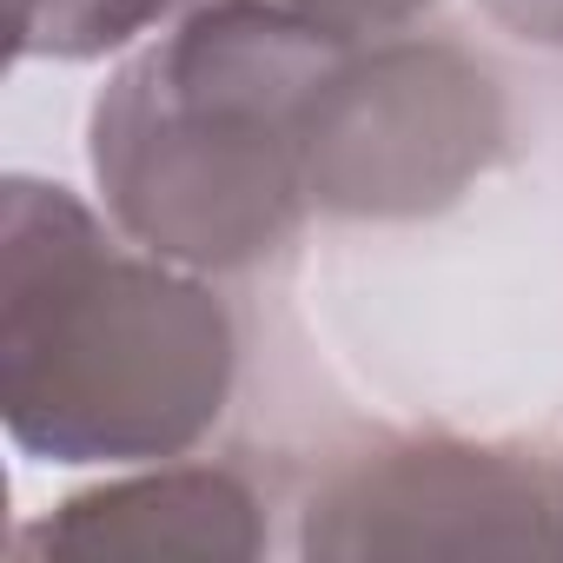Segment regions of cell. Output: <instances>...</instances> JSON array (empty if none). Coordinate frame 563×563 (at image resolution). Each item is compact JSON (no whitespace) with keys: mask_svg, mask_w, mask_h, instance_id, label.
I'll return each instance as SVG.
<instances>
[{"mask_svg":"<svg viewBox=\"0 0 563 563\" xmlns=\"http://www.w3.org/2000/svg\"><path fill=\"white\" fill-rule=\"evenodd\" d=\"M239 332L199 272L34 173L0 186V424L41 464H166L232 405Z\"/></svg>","mask_w":563,"mask_h":563,"instance_id":"6da1fadb","label":"cell"},{"mask_svg":"<svg viewBox=\"0 0 563 563\" xmlns=\"http://www.w3.org/2000/svg\"><path fill=\"white\" fill-rule=\"evenodd\" d=\"M352 47L278 0L179 8L173 34L140 47L87 113L107 219L186 272H245L278 252L312 206L306 113Z\"/></svg>","mask_w":563,"mask_h":563,"instance_id":"7a4b0ae2","label":"cell"},{"mask_svg":"<svg viewBox=\"0 0 563 563\" xmlns=\"http://www.w3.org/2000/svg\"><path fill=\"white\" fill-rule=\"evenodd\" d=\"M504 153V93L484 60L444 41H358L306 113L299 166L319 212H444Z\"/></svg>","mask_w":563,"mask_h":563,"instance_id":"3957f363","label":"cell"},{"mask_svg":"<svg viewBox=\"0 0 563 563\" xmlns=\"http://www.w3.org/2000/svg\"><path fill=\"white\" fill-rule=\"evenodd\" d=\"M312 563L385 556H563V471L471 438H398L345 457L312 497Z\"/></svg>","mask_w":563,"mask_h":563,"instance_id":"277c9868","label":"cell"},{"mask_svg":"<svg viewBox=\"0 0 563 563\" xmlns=\"http://www.w3.org/2000/svg\"><path fill=\"white\" fill-rule=\"evenodd\" d=\"M21 563L54 556H265V510L252 484L225 464H153L60 497L41 523L14 537Z\"/></svg>","mask_w":563,"mask_h":563,"instance_id":"5b68a950","label":"cell"},{"mask_svg":"<svg viewBox=\"0 0 563 563\" xmlns=\"http://www.w3.org/2000/svg\"><path fill=\"white\" fill-rule=\"evenodd\" d=\"M166 14L179 0H14V60H100Z\"/></svg>","mask_w":563,"mask_h":563,"instance_id":"8992f818","label":"cell"},{"mask_svg":"<svg viewBox=\"0 0 563 563\" xmlns=\"http://www.w3.org/2000/svg\"><path fill=\"white\" fill-rule=\"evenodd\" d=\"M179 8H199V0H179ZM278 8L306 14L339 41H391V34H411L438 0H278Z\"/></svg>","mask_w":563,"mask_h":563,"instance_id":"52a82bcc","label":"cell"},{"mask_svg":"<svg viewBox=\"0 0 563 563\" xmlns=\"http://www.w3.org/2000/svg\"><path fill=\"white\" fill-rule=\"evenodd\" d=\"M477 8L523 47H563V0H477Z\"/></svg>","mask_w":563,"mask_h":563,"instance_id":"ba28073f","label":"cell"}]
</instances>
